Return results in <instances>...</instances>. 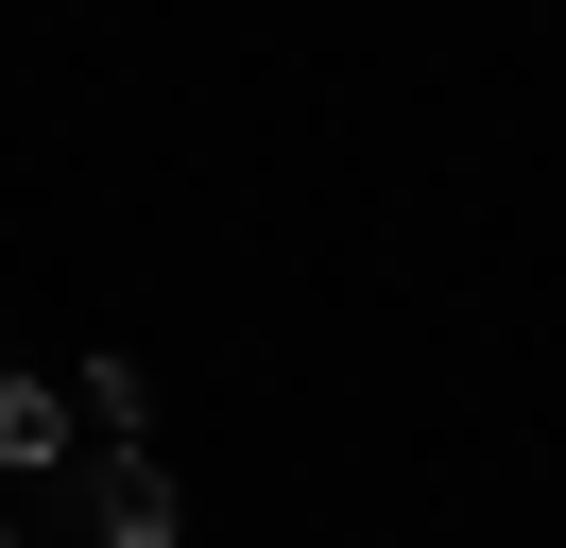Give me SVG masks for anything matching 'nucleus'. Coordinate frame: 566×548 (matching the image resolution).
Listing matches in <instances>:
<instances>
[{
    "label": "nucleus",
    "instance_id": "nucleus-1",
    "mask_svg": "<svg viewBox=\"0 0 566 548\" xmlns=\"http://www.w3.org/2000/svg\"><path fill=\"white\" fill-rule=\"evenodd\" d=\"M86 531H104V548H172V531H189L172 463H155L138 429H104V445H86Z\"/></svg>",
    "mask_w": 566,
    "mask_h": 548
},
{
    "label": "nucleus",
    "instance_id": "nucleus-2",
    "mask_svg": "<svg viewBox=\"0 0 566 548\" xmlns=\"http://www.w3.org/2000/svg\"><path fill=\"white\" fill-rule=\"evenodd\" d=\"M0 463H70V394L52 377H0Z\"/></svg>",
    "mask_w": 566,
    "mask_h": 548
},
{
    "label": "nucleus",
    "instance_id": "nucleus-3",
    "mask_svg": "<svg viewBox=\"0 0 566 548\" xmlns=\"http://www.w3.org/2000/svg\"><path fill=\"white\" fill-rule=\"evenodd\" d=\"M0 548H18V531H0Z\"/></svg>",
    "mask_w": 566,
    "mask_h": 548
}]
</instances>
